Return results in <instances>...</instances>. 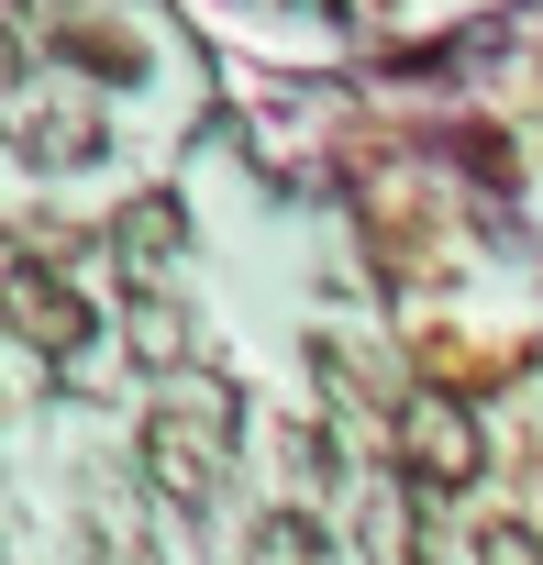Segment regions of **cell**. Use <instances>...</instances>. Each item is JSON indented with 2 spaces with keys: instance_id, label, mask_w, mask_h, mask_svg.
I'll return each instance as SVG.
<instances>
[{
  "instance_id": "obj_1",
  "label": "cell",
  "mask_w": 543,
  "mask_h": 565,
  "mask_svg": "<svg viewBox=\"0 0 543 565\" xmlns=\"http://www.w3.org/2000/svg\"><path fill=\"white\" fill-rule=\"evenodd\" d=\"M222 466H233V399L222 388H189V399H156L145 411V488L167 510H211L222 499Z\"/></svg>"
},
{
  "instance_id": "obj_2",
  "label": "cell",
  "mask_w": 543,
  "mask_h": 565,
  "mask_svg": "<svg viewBox=\"0 0 543 565\" xmlns=\"http://www.w3.org/2000/svg\"><path fill=\"white\" fill-rule=\"evenodd\" d=\"M388 455H400V477H411V488L455 499V488H477V466H488V433L466 422V399L422 388V399H400V422H388Z\"/></svg>"
},
{
  "instance_id": "obj_3",
  "label": "cell",
  "mask_w": 543,
  "mask_h": 565,
  "mask_svg": "<svg viewBox=\"0 0 543 565\" xmlns=\"http://www.w3.org/2000/svg\"><path fill=\"white\" fill-rule=\"evenodd\" d=\"M0 322H12L34 355H56V366L89 344V300L67 289L56 266H0Z\"/></svg>"
},
{
  "instance_id": "obj_4",
  "label": "cell",
  "mask_w": 543,
  "mask_h": 565,
  "mask_svg": "<svg viewBox=\"0 0 543 565\" xmlns=\"http://www.w3.org/2000/svg\"><path fill=\"white\" fill-rule=\"evenodd\" d=\"M0 122H12L34 156H89V145H100L89 111H67V100H0Z\"/></svg>"
},
{
  "instance_id": "obj_5",
  "label": "cell",
  "mask_w": 543,
  "mask_h": 565,
  "mask_svg": "<svg viewBox=\"0 0 543 565\" xmlns=\"http://www.w3.org/2000/svg\"><path fill=\"white\" fill-rule=\"evenodd\" d=\"M244 565H322V532H311V510H266V521L244 532Z\"/></svg>"
},
{
  "instance_id": "obj_6",
  "label": "cell",
  "mask_w": 543,
  "mask_h": 565,
  "mask_svg": "<svg viewBox=\"0 0 543 565\" xmlns=\"http://www.w3.org/2000/svg\"><path fill=\"white\" fill-rule=\"evenodd\" d=\"M167 255H178V200H134V211H123V266L156 277Z\"/></svg>"
},
{
  "instance_id": "obj_7",
  "label": "cell",
  "mask_w": 543,
  "mask_h": 565,
  "mask_svg": "<svg viewBox=\"0 0 543 565\" xmlns=\"http://www.w3.org/2000/svg\"><path fill=\"white\" fill-rule=\"evenodd\" d=\"M56 45H67V56H89L100 78H134V45H123V34H100V23H56Z\"/></svg>"
},
{
  "instance_id": "obj_8",
  "label": "cell",
  "mask_w": 543,
  "mask_h": 565,
  "mask_svg": "<svg viewBox=\"0 0 543 565\" xmlns=\"http://www.w3.org/2000/svg\"><path fill=\"white\" fill-rule=\"evenodd\" d=\"M477 565H543V532L532 521H477Z\"/></svg>"
},
{
  "instance_id": "obj_9",
  "label": "cell",
  "mask_w": 543,
  "mask_h": 565,
  "mask_svg": "<svg viewBox=\"0 0 543 565\" xmlns=\"http://www.w3.org/2000/svg\"><path fill=\"white\" fill-rule=\"evenodd\" d=\"M377 565H422V532H411V510H400V499L377 510Z\"/></svg>"
},
{
  "instance_id": "obj_10",
  "label": "cell",
  "mask_w": 543,
  "mask_h": 565,
  "mask_svg": "<svg viewBox=\"0 0 543 565\" xmlns=\"http://www.w3.org/2000/svg\"><path fill=\"white\" fill-rule=\"evenodd\" d=\"M0 100H23V45L0 34Z\"/></svg>"
}]
</instances>
